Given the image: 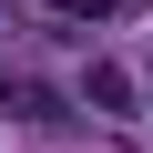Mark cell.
Returning a JSON list of instances; mask_svg holds the SVG:
<instances>
[{"label": "cell", "mask_w": 153, "mask_h": 153, "mask_svg": "<svg viewBox=\"0 0 153 153\" xmlns=\"http://www.w3.org/2000/svg\"><path fill=\"white\" fill-rule=\"evenodd\" d=\"M82 92H92V102H102L112 123H123L133 102H153V92H133V82H123V71H112V61H92V71H82Z\"/></svg>", "instance_id": "6da1fadb"}, {"label": "cell", "mask_w": 153, "mask_h": 153, "mask_svg": "<svg viewBox=\"0 0 153 153\" xmlns=\"http://www.w3.org/2000/svg\"><path fill=\"white\" fill-rule=\"evenodd\" d=\"M0 112H21V123H51V92H31V82H10V71H0Z\"/></svg>", "instance_id": "7a4b0ae2"}, {"label": "cell", "mask_w": 153, "mask_h": 153, "mask_svg": "<svg viewBox=\"0 0 153 153\" xmlns=\"http://www.w3.org/2000/svg\"><path fill=\"white\" fill-rule=\"evenodd\" d=\"M51 10H61V21H123L133 0H51Z\"/></svg>", "instance_id": "3957f363"}]
</instances>
